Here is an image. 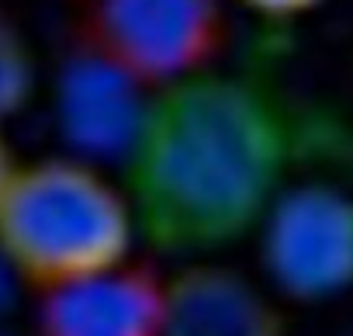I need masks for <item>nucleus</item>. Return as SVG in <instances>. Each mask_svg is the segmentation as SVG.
Here are the masks:
<instances>
[{"label": "nucleus", "instance_id": "nucleus-3", "mask_svg": "<svg viewBox=\"0 0 353 336\" xmlns=\"http://www.w3.org/2000/svg\"><path fill=\"white\" fill-rule=\"evenodd\" d=\"M222 32V0H94L83 42L159 90L212 70Z\"/></svg>", "mask_w": 353, "mask_h": 336}, {"label": "nucleus", "instance_id": "nucleus-1", "mask_svg": "<svg viewBox=\"0 0 353 336\" xmlns=\"http://www.w3.org/2000/svg\"><path fill=\"white\" fill-rule=\"evenodd\" d=\"M294 135L281 104L215 70L152 90L125 156L139 243L159 257L205 260L260 229L288 188Z\"/></svg>", "mask_w": 353, "mask_h": 336}, {"label": "nucleus", "instance_id": "nucleus-8", "mask_svg": "<svg viewBox=\"0 0 353 336\" xmlns=\"http://www.w3.org/2000/svg\"><path fill=\"white\" fill-rule=\"evenodd\" d=\"M35 87V63L21 32L0 14V121L18 115Z\"/></svg>", "mask_w": 353, "mask_h": 336}, {"label": "nucleus", "instance_id": "nucleus-5", "mask_svg": "<svg viewBox=\"0 0 353 336\" xmlns=\"http://www.w3.org/2000/svg\"><path fill=\"white\" fill-rule=\"evenodd\" d=\"M152 90L121 70L111 56L83 42L59 70L56 121L70 156L87 163H125L132 152Z\"/></svg>", "mask_w": 353, "mask_h": 336}, {"label": "nucleus", "instance_id": "nucleus-10", "mask_svg": "<svg viewBox=\"0 0 353 336\" xmlns=\"http://www.w3.org/2000/svg\"><path fill=\"white\" fill-rule=\"evenodd\" d=\"M14 170H18V163H14V156H11L8 142L0 139V198H4V191H8V184H11Z\"/></svg>", "mask_w": 353, "mask_h": 336}, {"label": "nucleus", "instance_id": "nucleus-2", "mask_svg": "<svg viewBox=\"0 0 353 336\" xmlns=\"http://www.w3.org/2000/svg\"><path fill=\"white\" fill-rule=\"evenodd\" d=\"M135 215L121 181L77 156H46L14 170L0 198V257L39 288L132 260Z\"/></svg>", "mask_w": 353, "mask_h": 336}, {"label": "nucleus", "instance_id": "nucleus-4", "mask_svg": "<svg viewBox=\"0 0 353 336\" xmlns=\"http://www.w3.org/2000/svg\"><path fill=\"white\" fill-rule=\"evenodd\" d=\"M267 281L298 302L353 288V198L332 184L284 188L260 222Z\"/></svg>", "mask_w": 353, "mask_h": 336}, {"label": "nucleus", "instance_id": "nucleus-6", "mask_svg": "<svg viewBox=\"0 0 353 336\" xmlns=\"http://www.w3.org/2000/svg\"><path fill=\"white\" fill-rule=\"evenodd\" d=\"M163 281L135 260H121L42 288L39 336H159Z\"/></svg>", "mask_w": 353, "mask_h": 336}, {"label": "nucleus", "instance_id": "nucleus-9", "mask_svg": "<svg viewBox=\"0 0 353 336\" xmlns=\"http://www.w3.org/2000/svg\"><path fill=\"white\" fill-rule=\"evenodd\" d=\"M246 11L267 18V21H288V18H301L315 8H322L325 0H236Z\"/></svg>", "mask_w": 353, "mask_h": 336}, {"label": "nucleus", "instance_id": "nucleus-7", "mask_svg": "<svg viewBox=\"0 0 353 336\" xmlns=\"http://www.w3.org/2000/svg\"><path fill=\"white\" fill-rule=\"evenodd\" d=\"M284 322L270 295L246 274L191 260L163 281L159 336H281Z\"/></svg>", "mask_w": 353, "mask_h": 336}]
</instances>
